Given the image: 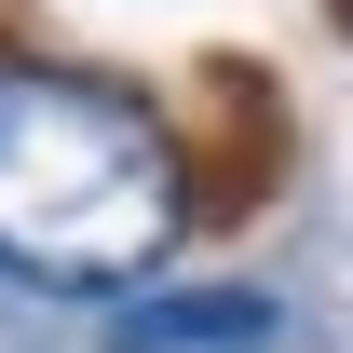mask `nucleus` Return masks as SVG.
I'll return each mask as SVG.
<instances>
[{"mask_svg": "<svg viewBox=\"0 0 353 353\" xmlns=\"http://www.w3.org/2000/svg\"><path fill=\"white\" fill-rule=\"evenodd\" d=\"M190 231V163L150 95L95 68H0V272L54 299H136Z\"/></svg>", "mask_w": 353, "mask_h": 353, "instance_id": "obj_1", "label": "nucleus"}, {"mask_svg": "<svg viewBox=\"0 0 353 353\" xmlns=\"http://www.w3.org/2000/svg\"><path fill=\"white\" fill-rule=\"evenodd\" d=\"M259 340H285V299H259V285L109 299V353H259Z\"/></svg>", "mask_w": 353, "mask_h": 353, "instance_id": "obj_2", "label": "nucleus"}]
</instances>
